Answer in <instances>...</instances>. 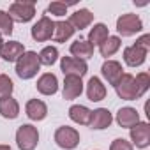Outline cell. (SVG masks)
Wrapping results in <instances>:
<instances>
[{"instance_id":"cell-3","label":"cell","mask_w":150,"mask_h":150,"mask_svg":"<svg viewBox=\"0 0 150 150\" xmlns=\"http://www.w3.org/2000/svg\"><path fill=\"white\" fill-rule=\"evenodd\" d=\"M115 90H117V96L124 101H136V99L143 97V92L138 88V85L134 81V76L129 72H124L120 81L115 85Z\"/></svg>"},{"instance_id":"cell-16","label":"cell","mask_w":150,"mask_h":150,"mask_svg":"<svg viewBox=\"0 0 150 150\" xmlns=\"http://www.w3.org/2000/svg\"><path fill=\"white\" fill-rule=\"evenodd\" d=\"M25 113H27V117H28L30 120L41 122V120H44L46 115H48V106H46V103L41 101V99H30V101L25 104Z\"/></svg>"},{"instance_id":"cell-4","label":"cell","mask_w":150,"mask_h":150,"mask_svg":"<svg viewBox=\"0 0 150 150\" xmlns=\"http://www.w3.org/2000/svg\"><path fill=\"white\" fill-rule=\"evenodd\" d=\"M143 30V21L138 14H132V13H127V14H122L118 20H117V32H118V37H131V35H136Z\"/></svg>"},{"instance_id":"cell-23","label":"cell","mask_w":150,"mask_h":150,"mask_svg":"<svg viewBox=\"0 0 150 150\" xmlns=\"http://www.w3.org/2000/svg\"><path fill=\"white\" fill-rule=\"evenodd\" d=\"M74 30L72 27H71V23L65 20H62V21H55V30H53V41L55 42H65V41H69L72 35H74Z\"/></svg>"},{"instance_id":"cell-29","label":"cell","mask_w":150,"mask_h":150,"mask_svg":"<svg viewBox=\"0 0 150 150\" xmlns=\"http://www.w3.org/2000/svg\"><path fill=\"white\" fill-rule=\"evenodd\" d=\"M67 7H69V4L55 0V2H51V4L48 6L46 13H48V14H51V16H58V18H62V16H65V14H67Z\"/></svg>"},{"instance_id":"cell-28","label":"cell","mask_w":150,"mask_h":150,"mask_svg":"<svg viewBox=\"0 0 150 150\" xmlns=\"http://www.w3.org/2000/svg\"><path fill=\"white\" fill-rule=\"evenodd\" d=\"M13 90H14L13 80L7 76V74H0V99L13 96Z\"/></svg>"},{"instance_id":"cell-32","label":"cell","mask_w":150,"mask_h":150,"mask_svg":"<svg viewBox=\"0 0 150 150\" xmlns=\"http://www.w3.org/2000/svg\"><path fill=\"white\" fill-rule=\"evenodd\" d=\"M134 44L139 46V48H143L145 51H150V34H143L139 39H136Z\"/></svg>"},{"instance_id":"cell-6","label":"cell","mask_w":150,"mask_h":150,"mask_svg":"<svg viewBox=\"0 0 150 150\" xmlns=\"http://www.w3.org/2000/svg\"><path fill=\"white\" fill-rule=\"evenodd\" d=\"M55 143L64 148V150H74L78 145H80V132L74 129V127H69V125H62L55 131Z\"/></svg>"},{"instance_id":"cell-2","label":"cell","mask_w":150,"mask_h":150,"mask_svg":"<svg viewBox=\"0 0 150 150\" xmlns=\"http://www.w3.org/2000/svg\"><path fill=\"white\" fill-rule=\"evenodd\" d=\"M7 14L11 16L13 21L28 23L35 16V2L34 0H20V2H13L9 6Z\"/></svg>"},{"instance_id":"cell-19","label":"cell","mask_w":150,"mask_h":150,"mask_svg":"<svg viewBox=\"0 0 150 150\" xmlns=\"http://www.w3.org/2000/svg\"><path fill=\"white\" fill-rule=\"evenodd\" d=\"M87 97L92 103H99V101H103L106 97V87L101 81V78L92 76L88 80V83H87Z\"/></svg>"},{"instance_id":"cell-22","label":"cell","mask_w":150,"mask_h":150,"mask_svg":"<svg viewBox=\"0 0 150 150\" xmlns=\"http://www.w3.org/2000/svg\"><path fill=\"white\" fill-rule=\"evenodd\" d=\"M90 115H92V110H88V108L83 106V104H72V106L69 108V118H71L74 124L88 125Z\"/></svg>"},{"instance_id":"cell-20","label":"cell","mask_w":150,"mask_h":150,"mask_svg":"<svg viewBox=\"0 0 150 150\" xmlns=\"http://www.w3.org/2000/svg\"><path fill=\"white\" fill-rule=\"evenodd\" d=\"M71 55L74 58H78V60H87L94 55V46L87 41V39H78V41H74L69 48Z\"/></svg>"},{"instance_id":"cell-13","label":"cell","mask_w":150,"mask_h":150,"mask_svg":"<svg viewBox=\"0 0 150 150\" xmlns=\"http://www.w3.org/2000/svg\"><path fill=\"white\" fill-rule=\"evenodd\" d=\"M35 87H37V92L42 96H55L58 92V80L53 72H44L39 76Z\"/></svg>"},{"instance_id":"cell-1","label":"cell","mask_w":150,"mask_h":150,"mask_svg":"<svg viewBox=\"0 0 150 150\" xmlns=\"http://www.w3.org/2000/svg\"><path fill=\"white\" fill-rule=\"evenodd\" d=\"M16 74L21 80H32L37 76V72L41 71V62L39 55L35 51H25L18 60H16Z\"/></svg>"},{"instance_id":"cell-17","label":"cell","mask_w":150,"mask_h":150,"mask_svg":"<svg viewBox=\"0 0 150 150\" xmlns=\"http://www.w3.org/2000/svg\"><path fill=\"white\" fill-rule=\"evenodd\" d=\"M71 23V27L74 30H85L87 27L92 25L94 21V14L88 11V9H78V11H74L71 14V18L67 20Z\"/></svg>"},{"instance_id":"cell-11","label":"cell","mask_w":150,"mask_h":150,"mask_svg":"<svg viewBox=\"0 0 150 150\" xmlns=\"http://www.w3.org/2000/svg\"><path fill=\"white\" fill-rule=\"evenodd\" d=\"M101 74L103 78L110 83V85H117L120 81V78L124 76V69H122V64L117 62V60H106L101 67Z\"/></svg>"},{"instance_id":"cell-12","label":"cell","mask_w":150,"mask_h":150,"mask_svg":"<svg viewBox=\"0 0 150 150\" xmlns=\"http://www.w3.org/2000/svg\"><path fill=\"white\" fill-rule=\"evenodd\" d=\"M111 122H113V115H111V111H110L108 108H97V110L92 111L88 125H90L92 129H96V131H103V129L110 127Z\"/></svg>"},{"instance_id":"cell-26","label":"cell","mask_w":150,"mask_h":150,"mask_svg":"<svg viewBox=\"0 0 150 150\" xmlns=\"http://www.w3.org/2000/svg\"><path fill=\"white\" fill-rule=\"evenodd\" d=\"M57 60H58V50H57V46H44V48L41 50V53H39V62H41V65L51 67Z\"/></svg>"},{"instance_id":"cell-7","label":"cell","mask_w":150,"mask_h":150,"mask_svg":"<svg viewBox=\"0 0 150 150\" xmlns=\"http://www.w3.org/2000/svg\"><path fill=\"white\" fill-rule=\"evenodd\" d=\"M53 30H55V21L50 16H42L41 20H37V23L32 25L30 35L37 42H46L53 37Z\"/></svg>"},{"instance_id":"cell-34","label":"cell","mask_w":150,"mask_h":150,"mask_svg":"<svg viewBox=\"0 0 150 150\" xmlns=\"http://www.w3.org/2000/svg\"><path fill=\"white\" fill-rule=\"evenodd\" d=\"M2 46H4V39H2V35H0V50H2Z\"/></svg>"},{"instance_id":"cell-15","label":"cell","mask_w":150,"mask_h":150,"mask_svg":"<svg viewBox=\"0 0 150 150\" xmlns=\"http://www.w3.org/2000/svg\"><path fill=\"white\" fill-rule=\"evenodd\" d=\"M138 122H141V120H139V113H138L136 108L124 106V108H120V110L117 111V124H118L120 127L131 129V127H134Z\"/></svg>"},{"instance_id":"cell-18","label":"cell","mask_w":150,"mask_h":150,"mask_svg":"<svg viewBox=\"0 0 150 150\" xmlns=\"http://www.w3.org/2000/svg\"><path fill=\"white\" fill-rule=\"evenodd\" d=\"M25 51L27 50L20 41H9V42H4L2 50H0V57H2L6 62H16Z\"/></svg>"},{"instance_id":"cell-25","label":"cell","mask_w":150,"mask_h":150,"mask_svg":"<svg viewBox=\"0 0 150 150\" xmlns=\"http://www.w3.org/2000/svg\"><path fill=\"white\" fill-rule=\"evenodd\" d=\"M120 46H122V39L118 35H110L103 44H99V53L101 57L108 58V57H113L120 50Z\"/></svg>"},{"instance_id":"cell-10","label":"cell","mask_w":150,"mask_h":150,"mask_svg":"<svg viewBox=\"0 0 150 150\" xmlns=\"http://www.w3.org/2000/svg\"><path fill=\"white\" fill-rule=\"evenodd\" d=\"M83 92V80L78 76H65L64 78V87H62V96L65 101L78 99Z\"/></svg>"},{"instance_id":"cell-14","label":"cell","mask_w":150,"mask_h":150,"mask_svg":"<svg viewBox=\"0 0 150 150\" xmlns=\"http://www.w3.org/2000/svg\"><path fill=\"white\" fill-rule=\"evenodd\" d=\"M146 55H148V51H145L143 48L132 44V46H127V48L124 50V62H125L129 67H139V65L145 64Z\"/></svg>"},{"instance_id":"cell-9","label":"cell","mask_w":150,"mask_h":150,"mask_svg":"<svg viewBox=\"0 0 150 150\" xmlns=\"http://www.w3.org/2000/svg\"><path fill=\"white\" fill-rule=\"evenodd\" d=\"M131 145L136 148H146L150 145V125L146 122H138L134 127L129 129Z\"/></svg>"},{"instance_id":"cell-8","label":"cell","mask_w":150,"mask_h":150,"mask_svg":"<svg viewBox=\"0 0 150 150\" xmlns=\"http://www.w3.org/2000/svg\"><path fill=\"white\" fill-rule=\"evenodd\" d=\"M60 71L64 76H78L83 78L88 72V65L85 60H78L74 57H62L60 58Z\"/></svg>"},{"instance_id":"cell-33","label":"cell","mask_w":150,"mask_h":150,"mask_svg":"<svg viewBox=\"0 0 150 150\" xmlns=\"http://www.w3.org/2000/svg\"><path fill=\"white\" fill-rule=\"evenodd\" d=\"M0 150H11L9 145H0Z\"/></svg>"},{"instance_id":"cell-5","label":"cell","mask_w":150,"mask_h":150,"mask_svg":"<svg viewBox=\"0 0 150 150\" xmlns=\"http://www.w3.org/2000/svg\"><path fill=\"white\" fill-rule=\"evenodd\" d=\"M39 143V131L32 124H23L16 131V145L20 150H34Z\"/></svg>"},{"instance_id":"cell-27","label":"cell","mask_w":150,"mask_h":150,"mask_svg":"<svg viewBox=\"0 0 150 150\" xmlns=\"http://www.w3.org/2000/svg\"><path fill=\"white\" fill-rule=\"evenodd\" d=\"M14 30V21L6 11H0V35H11Z\"/></svg>"},{"instance_id":"cell-24","label":"cell","mask_w":150,"mask_h":150,"mask_svg":"<svg viewBox=\"0 0 150 150\" xmlns=\"http://www.w3.org/2000/svg\"><path fill=\"white\" fill-rule=\"evenodd\" d=\"M110 37V30H108V27L104 25V23H96L92 28H90V32H88V42L92 44V46H99V44H103L106 39Z\"/></svg>"},{"instance_id":"cell-21","label":"cell","mask_w":150,"mask_h":150,"mask_svg":"<svg viewBox=\"0 0 150 150\" xmlns=\"http://www.w3.org/2000/svg\"><path fill=\"white\" fill-rule=\"evenodd\" d=\"M0 115H2L4 118H7V120L18 118V115H20V103L13 96L0 99Z\"/></svg>"},{"instance_id":"cell-30","label":"cell","mask_w":150,"mask_h":150,"mask_svg":"<svg viewBox=\"0 0 150 150\" xmlns=\"http://www.w3.org/2000/svg\"><path fill=\"white\" fill-rule=\"evenodd\" d=\"M134 81H136V85H138V88L143 92V96L146 94V90L150 88V74L148 72H138L136 76H134Z\"/></svg>"},{"instance_id":"cell-31","label":"cell","mask_w":150,"mask_h":150,"mask_svg":"<svg viewBox=\"0 0 150 150\" xmlns=\"http://www.w3.org/2000/svg\"><path fill=\"white\" fill-rule=\"evenodd\" d=\"M110 150H134V146L131 145V141H127L124 138H117V139L111 141Z\"/></svg>"}]
</instances>
